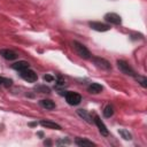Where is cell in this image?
Listing matches in <instances>:
<instances>
[{"label": "cell", "mask_w": 147, "mask_h": 147, "mask_svg": "<svg viewBox=\"0 0 147 147\" xmlns=\"http://www.w3.org/2000/svg\"><path fill=\"white\" fill-rule=\"evenodd\" d=\"M56 144H57V145H61V144H64V145H67V144H70V141H69L68 139H63V140H60V141H57Z\"/></svg>", "instance_id": "obj_22"}, {"label": "cell", "mask_w": 147, "mask_h": 147, "mask_svg": "<svg viewBox=\"0 0 147 147\" xmlns=\"http://www.w3.org/2000/svg\"><path fill=\"white\" fill-rule=\"evenodd\" d=\"M39 105H40L42 108L47 109V110H52V109H54V108H55V103H54L52 100H49V99L40 100V101H39Z\"/></svg>", "instance_id": "obj_13"}, {"label": "cell", "mask_w": 147, "mask_h": 147, "mask_svg": "<svg viewBox=\"0 0 147 147\" xmlns=\"http://www.w3.org/2000/svg\"><path fill=\"white\" fill-rule=\"evenodd\" d=\"M75 144L79 147H92V146H95L94 142L87 140V139H83V138H77L75 140Z\"/></svg>", "instance_id": "obj_11"}, {"label": "cell", "mask_w": 147, "mask_h": 147, "mask_svg": "<svg viewBox=\"0 0 147 147\" xmlns=\"http://www.w3.org/2000/svg\"><path fill=\"white\" fill-rule=\"evenodd\" d=\"M20 76H21L24 80H26V82H29V83H34V82H37V79H38L37 74H36L33 70H31V69H25V70H23V71H20Z\"/></svg>", "instance_id": "obj_5"}, {"label": "cell", "mask_w": 147, "mask_h": 147, "mask_svg": "<svg viewBox=\"0 0 147 147\" xmlns=\"http://www.w3.org/2000/svg\"><path fill=\"white\" fill-rule=\"evenodd\" d=\"M45 145H51V141H45Z\"/></svg>", "instance_id": "obj_23"}, {"label": "cell", "mask_w": 147, "mask_h": 147, "mask_svg": "<svg viewBox=\"0 0 147 147\" xmlns=\"http://www.w3.org/2000/svg\"><path fill=\"white\" fill-rule=\"evenodd\" d=\"M65 101L70 106H77L80 103L82 96H80V94H78L76 92H67L65 93Z\"/></svg>", "instance_id": "obj_4"}, {"label": "cell", "mask_w": 147, "mask_h": 147, "mask_svg": "<svg viewBox=\"0 0 147 147\" xmlns=\"http://www.w3.org/2000/svg\"><path fill=\"white\" fill-rule=\"evenodd\" d=\"M0 55H1L3 59L8 60V61H13V60L17 59V54H16L14 51H11V49H7V48L0 49Z\"/></svg>", "instance_id": "obj_9"}, {"label": "cell", "mask_w": 147, "mask_h": 147, "mask_svg": "<svg viewBox=\"0 0 147 147\" xmlns=\"http://www.w3.org/2000/svg\"><path fill=\"white\" fill-rule=\"evenodd\" d=\"M88 25H90L91 29H93L95 31H99V32H105V31L110 30L109 24H105V23H100V22H90Z\"/></svg>", "instance_id": "obj_7"}, {"label": "cell", "mask_w": 147, "mask_h": 147, "mask_svg": "<svg viewBox=\"0 0 147 147\" xmlns=\"http://www.w3.org/2000/svg\"><path fill=\"white\" fill-rule=\"evenodd\" d=\"M136 79L138 80V83H140V85L142 86V87H147V79H146V77H142V76H136Z\"/></svg>", "instance_id": "obj_19"}, {"label": "cell", "mask_w": 147, "mask_h": 147, "mask_svg": "<svg viewBox=\"0 0 147 147\" xmlns=\"http://www.w3.org/2000/svg\"><path fill=\"white\" fill-rule=\"evenodd\" d=\"M102 90H103L102 85H100V84H98V83H92V84L87 87V91H88L90 93H92V94H98V93H100Z\"/></svg>", "instance_id": "obj_12"}, {"label": "cell", "mask_w": 147, "mask_h": 147, "mask_svg": "<svg viewBox=\"0 0 147 147\" xmlns=\"http://www.w3.org/2000/svg\"><path fill=\"white\" fill-rule=\"evenodd\" d=\"M92 61H93L94 65H95L96 68L101 69V70H105V71H109V70L111 69V65H110V63H109L107 60L102 59V57H96V56H93V57H92Z\"/></svg>", "instance_id": "obj_3"}, {"label": "cell", "mask_w": 147, "mask_h": 147, "mask_svg": "<svg viewBox=\"0 0 147 147\" xmlns=\"http://www.w3.org/2000/svg\"><path fill=\"white\" fill-rule=\"evenodd\" d=\"M117 67H118V69H119L124 75L132 76V77H136V76H137V75H136V71L132 69V67H131L127 62H125V61H123V60H117Z\"/></svg>", "instance_id": "obj_1"}, {"label": "cell", "mask_w": 147, "mask_h": 147, "mask_svg": "<svg viewBox=\"0 0 147 147\" xmlns=\"http://www.w3.org/2000/svg\"><path fill=\"white\" fill-rule=\"evenodd\" d=\"M72 45H74V48H75L77 55H79V56L83 57V59H90V57H91L90 51H88L83 44H80V42H78V41H74Z\"/></svg>", "instance_id": "obj_2"}, {"label": "cell", "mask_w": 147, "mask_h": 147, "mask_svg": "<svg viewBox=\"0 0 147 147\" xmlns=\"http://www.w3.org/2000/svg\"><path fill=\"white\" fill-rule=\"evenodd\" d=\"M40 125L46 127V129H53V130H61V126L54 122H51V121H41L40 122Z\"/></svg>", "instance_id": "obj_15"}, {"label": "cell", "mask_w": 147, "mask_h": 147, "mask_svg": "<svg viewBox=\"0 0 147 147\" xmlns=\"http://www.w3.org/2000/svg\"><path fill=\"white\" fill-rule=\"evenodd\" d=\"M11 68L16 71H23L25 69H29V63L26 61H18L11 64Z\"/></svg>", "instance_id": "obj_10"}, {"label": "cell", "mask_w": 147, "mask_h": 147, "mask_svg": "<svg viewBox=\"0 0 147 147\" xmlns=\"http://www.w3.org/2000/svg\"><path fill=\"white\" fill-rule=\"evenodd\" d=\"M44 80H46V82H53L54 80V77L51 76V75H45L44 76Z\"/></svg>", "instance_id": "obj_21"}, {"label": "cell", "mask_w": 147, "mask_h": 147, "mask_svg": "<svg viewBox=\"0 0 147 147\" xmlns=\"http://www.w3.org/2000/svg\"><path fill=\"white\" fill-rule=\"evenodd\" d=\"M11 84H13V80L11 79L5 78V77H0V86L9 87V86H11Z\"/></svg>", "instance_id": "obj_18"}, {"label": "cell", "mask_w": 147, "mask_h": 147, "mask_svg": "<svg viewBox=\"0 0 147 147\" xmlns=\"http://www.w3.org/2000/svg\"><path fill=\"white\" fill-rule=\"evenodd\" d=\"M36 90H37V91H40L41 93H49V92H51V90H49L47 86H37Z\"/></svg>", "instance_id": "obj_20"}, {"label": "cell", "mask_w": 147, "mask_h": 147, "mask_svg": "<svg viewBox=\"0 0 147 147\" xmlns=\"http://www.w3.org/2000/svg\"><path fill=\"white\" fill-rule=\"evenodd\" d=\"M93 122L96 124V126H98V129H99V131H100V133L102 134V136H105V137H107L108 134H109V132H108V129H107V126L103 124V122L101 121V118L99 117V116H95L94 117V119H93Z\"/></svg>", "instance_id": "obj_8"}, {"label": "cell", "mask_w": 147, "mask_h": 147, "mask_svg": "<svg viewBox=\"0 0 147 147\" xmlns=\"http://www.w3.org/2000/svg\"><path fill=\"white\" fill-rule=\"evenodd\" d=\"M105 21L110 23V24H115V25H118L122 23V18L119 15H117L116 13H107L105 15Z\"/></svg>", "instance_id": "obj_6"}, {"label": "cell", "mask_w": 147, "mask_h": 147, "mask_svg": "<svg viewBox=\"0 0 147 147\" xmlns=\"http://www.w3.org/2000/svg\"><path fill=\"white\" fill-rule=\"evenodd\" d=\"M118 133H119V134L122 136V138H123V139H125V140H131V139H132L131 133H130L127 130H125V129L119 130V131H118Z\"/></svg>", "instance_id": "obj_17"}, {"label": "cell", "mask_w": 147, "mask_h": 147, "mask_svg": "<svg viewBox=\"0 0 147 147\" xmlns=\"http://www.w3.org/2000/svg\"><path fill=\"white\" fill-rule=\"evenodd\" d=\"M113 114H114V108H113V106H110V105L106 106L105 109H103V116L107 117V118H109V117L113 116Z\"/></svg>", "instance_id": "obj_16"}, {"label": "cell", "mask_w": 147, "mask_h": 147, "mask_svg": "<svg viewBox=\"0 0 147 147\" xmlns=\"http://www.w3.org/2000/svg\"><path fill=\"white\" fill-rule=\"evenodd\" d=\"M77 114H78L83 119H85L87 123H90V124L93 123V118H92V116L87 113V110H85V109H78V110H77Z\"/></svg>", "instance_id": "obj_14"}]
</instances>
